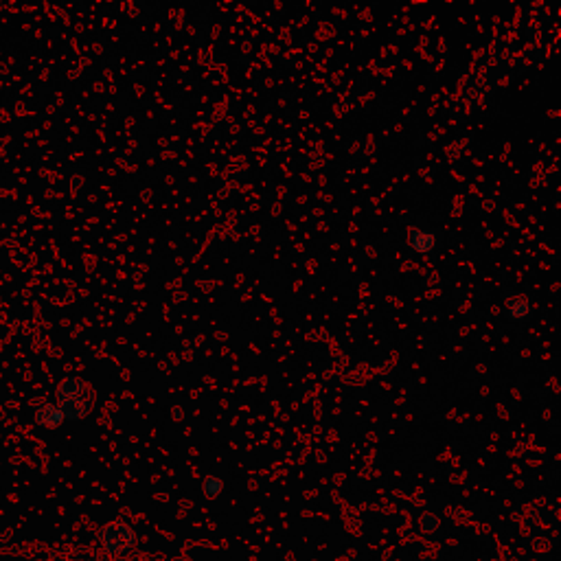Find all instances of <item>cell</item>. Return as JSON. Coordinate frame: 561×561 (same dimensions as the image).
Returning a JSON list of instances; mask_svg holds the SVG:
<instances>
[{
	"label": "cell",
	"instance_id": "8",
	"mask_svg": "<svg viewBox=\"0 0 561 561\" xmlns=\"http://www.w3.org/2000/svg\"><path fill=\"white\" fill-rule=\"evenodd\" d=\"M419 525H421V528H423L425 533H433L434 528L439 526V517L433 515V514H423V515H421Z\"/></svg>",
	"mask_w": 561,
	"mask_h": 561
},
{
	"label": "cell",
	"instance_id": "3",
	"mask_svg": "<svg viewBox=\"0 0 561 561\" xmlns=\"http://www.w3.org/2000/svg\"><path fill=\"white\" fill-rule=\"evenodd\" d=\"M408 246L413 248L417 255H430L436 248V235L423 229H410Z\"/></svg>",
	"mask_w": 561,
	"mask_h": 561
},
{
	"label": "cell",
	"instance_id": "1",
	"mask_svg": "<svg viewBox=\"0 0 561 561\" xmlns=\"http://www.w3.org/2000/svg\"><path fill=\"white\" fill-rule=\"evenodd\" d=\"M134 542H137V536H134V531L126 522H110V525L101 528V544H104L107 553H128L134 546Z\"/></svg>",
	"mask_w": 561,
	"mask_h": 561
},
{
	"label": "cell",
	"instance_id": "4",
	"mask_svg": "<svg viewBox=\"0 0 561 561\" xmlns=\"http://www.w3.org/2000/svg\"><path fill=\"white\" fill-rule=\"evenodd\" d=\"M36 421H37V425H42V428L56 430L64 423V417H62V413H59L57 403H45L42 408H37Z\"/></svg>",
	"mask_w": 561,
	"mask_h": 561
},
{
	"label": "cell",
	"instance_id": "7",
	"mask_svg": "<svg viewBox=\"0 0 561 561\" xmlns=\"http://www.w3.org/2000/svg\"><path fill=\"white\" fill-rule=\"evenodd\" d=\"M222 489H224L222 478H218V476L204 478V495H207V498H218V495L222 494Z\"/></svg>",
	"mask_w": 561,
	"mask_h": 561
},
{
	"label": "cell",
	"instance_id": "5",
	"mask_svg": "<svg viewBox=\"0 0 561 561\" xmlns=\"http://www.w3.org/2000/svg\"><path fill=\"white\" fill-rule=\"evenodd\" d=\"M506 311H509L511 321L522 322V321H526L528 316H531L533 305H531V301L526 299V296L517 294V296H514V299L509 301V303H506Z\"/></svg>",
	"mask_w": 561,
	"mask_h": 561
},
{
	"label": "cell",
	"instance_id": "2",
	"mask_svg": "<svg viewBox=\"0 0 561 561\" xmlns=\"http://www.w3.org/2000/svg\"><path fill=\"white\" fill-rule=\"evenodd\" d=\"M57 408L59 413H62L64 419H70V421H79L84 417H88L90 413V399L84 395L79 397H70V399H62V402H57Z\"/></svg>",
	"mask_w": 561,
	"mask_h": 561
},
{
	"label": "cell",
	"instance_id": "6",
	"mask_svg": "<svg viewBox=\"0 0 561 561\" xmlns=\"http://www.w3.org/2000/svg\"><path fill=\"white\" fill-rule=\"evenodd\" d=\"M86 393V384L84 380H79V377H64L62 382H59L57 386V402H62V399H70V397H79Z\"/></svg>",
	"mask_w": 561,
	"mask_h": 561
},
{
	"label": "cell",
	"instance_id": "9",
	"mask_svg": "<svg viewBox=\"0 0 561 561\" xmlns=\"http://www.w3.org/2000/svg\"><path fill=\"white\" fill-rule=\"evenodd\" d=\"M171 413H174V419L176 421H182V417H185V410H182V408H174V410H171Z\"/></svg>",
	"mask_w": 561,
	"mask_h": 561
}]
</instances>
